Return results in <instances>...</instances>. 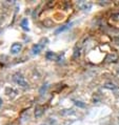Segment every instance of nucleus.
Segmentation results:
<instances>
[{"mask_svg":"<svg viewBox=\"0 0 119 125\" xmlns=\"http://www.w3.org/2000/svg\"><path fill=\"white\" fill-rule=\"evenodd\" d=\"M13 80H14V82H15L16 84H18L19 86H21V87H23V88H26L27 86H29L26 80L24 79V77H22L20 74H15L13 76Z\"/></svg>","mask_w":119,"mask_h":125,"instance_id":"obj_1","label":"nucleus"},{"mask_svg":"<svg viewBox=\"0 0 119 125\" xmlns=\"http://www.w3.org/2000/svg\"><path fill=\"white\" fill-rule=\"evenodd\" d=\"M22 48V45L20 43H14L13 45L11 46V52L12 54H18Z\"/></svg>","mask_w":119,"mask_h":125,"instance_id":"obj_2","label":"nucleus"},{"mask_svg":"<svg viewBox=\"0 0 119 125\" xmlns=\"http://www.w3.org/2000/svg\"><path fill=\"white\" fill-rule=\"evenodd\" d=\"M41 48H42V45H41V44H38V43L35 44V45L33 46V48H32L33 54H38L41 51Z\"/></svg>","mask_w":119,"mask_h":125,"instance_id":"obj_3","label":"nucleus"},{"mask_svg":"<svg viewBox=\"0 0 119 125\" xmlns=\"http://www.w3.org/2000/svg\"><path fill=\"white\" fill-rule=\"evenodd\" d=\"M21 26L23 27L24 30H29V27H27V19H23L21 21Z\"/></svg>","mask_w":119,"mask_h":125,"instance_id":"obj_4","label":"nucleus"},{"mask_svg":"<svg viewBox=\"0 0 119 125\" xmlns=\"http://www.w3.org/2000/svg\"><path fill=\"white\" fill-rule=\"evenodd\" d=\"M104 86H106V87H107V88H111V89H115V88L117 87V86H115L114 83H107V84L104 85Z\"/></svg>","mask_w":119,"mask_h":125,"instance_id":"obj_5","label":"nucleus"},{"mask_svg":"<svg viewBox=\"0 0 119 125\" xmlns=\"http://www.w3.org/2000/svg\"><path fill=\"white\" fill-rule=\"evenodd\" d=\"M75 103H76V104H77V105H78V106H80V107H84V104L80 103V101H76Z\"/></svg>","mask_w":119,"mask_h":125,"instance_id":"obj_6","label":"nucleus"}]
</instances>
